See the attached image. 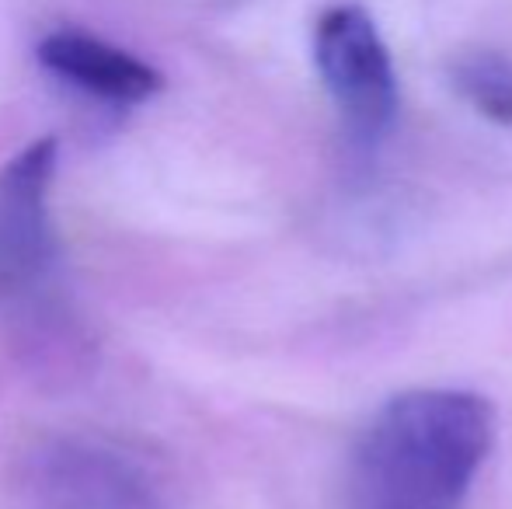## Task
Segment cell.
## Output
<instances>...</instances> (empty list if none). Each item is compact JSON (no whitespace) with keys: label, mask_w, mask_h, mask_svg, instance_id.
<instances>
[{"label":"cell","mask_w":512,"mask_h":509,"mask_svg":"<svg viewBox=\"0 0 512 509\" xmlns=\"http://www.w3.org/2000/svg\"><path fill=\"white\" fill-rule=\"evenodd\" d=\"M42 509H161L154 482L126 454L91 443L53 447L39 464Z\"/></svg>","instance_id":"277c9868"},{"label":"cell","mask_w":512,"mask_h":509,"mask_svg":"<svg viewBox=\"0 0 512 509\" xmlns=\"http://www.w3.org/2000/svg\"><path fill=\"white\" fill-rule=\"evenodd\" d=\"M53 171L56 136H39L0 168V304L28 297L53 262Z\"/></svg>","instance_id":"3957f363"},{"label":"cell","mask_w":512,"mask_h":509,"mask_svg":"<svg viewBox=\"0 0 512 509\" xmlns=\"http://www.w3.org/2000/svg\"><path fill=\"white\" fill-rule=\"evenodd\" d=\"M39 63L49 74L63 77L102 102L140 105L164 88V77L147 60L74 28L46 35L39 42Z\"/></svg>","instance_id":"5b68a950"},{"label":"cell","mask_w":512,"mask_h":509,"mask_svg":"<svg viewBox=\"0 0 512 509\" xmlns=\"http://www.w3.org/2000/svg\"><path fill=\"white\" fill-rule=\"evenodd\" d=\"M453 84L457 91L499 126L512 123V60L492 49H478L453 63Z\"/></svg>","instance_id":"8992f818"},{"label":"cell","mask_w":512,"mask_h":509,"mask_svg":"<svg viewBox=\"0 0 512 509\" xmlns=\"http://www.w3.org/2000/svg\"><path fill=\"white\" fill-rule=\"evenodd\" d=\"M314 63L359 140H377L398 109V81L377 21L359 4H335L314 25Z\"/></svg>","instance_id":"7a4b0ae2"},{"label":"cell","mask_w":512,"mask_h":509,"mask_svg":"<svg viewBox=\"0 0 512 509\" xmlns=\"http://www.w3.org/2000/svg\"><path fill=\"white\" fill-rule=\"evenodd\" d=\"M492 443L495 412L481 394H398L359 436L352 509H460Z\"/></svg>","instance_id":"6da1fadb"}]
</instances>
